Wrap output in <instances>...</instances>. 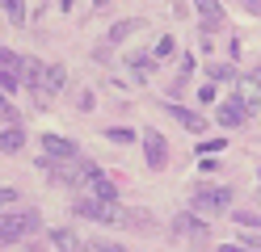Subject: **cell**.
<instances>
[{
  "label": "cell",
  "mask_w": 261,
  "mask_h": 252,
  "mask_svg": "<svg viewBox=\"0 0 261 252\" xmlns=\"http://www.w3.org/2000/svg\"><path fill=\"white\" fill-rule=\"evenodd\" d=\"M72 210L80 218H93V223H135L130 210H122L118 202H101V198H76Z\"/></svg>",
  "instance_id": "obj_1"
},
{
  "label": "cell",
  "mask_w": 261,
  "mask_h": 252,
  "mask_svg": "<svg viewBox=\"0 0 261 252\" xmlns=\"http://www.w3.org/2000/svg\"><path fill=\"white\" fill-rule=\"evenodd\" d=\"M42 227L38 210H0V244H17Z\"/></svg>",
  "instance_id": "obj_2"
},
{
  "label": "cell",
  "mask_w": 261,
  "mask_h": 252,
  "mask_svg": "<svg viewBox=\"0 0 261 252\" xmlns=\"http://www.w3.org/2000/svg\"><path fill=\"white\" fill-rule=\"evenodd\" d=\"M190 206L198 214H227L232 210V189L227 185H202V189H194Z\"/></svg>",
  "instance_id": "obj_3"
},
{
  "label": "cell",
  "mask_w": 261,
  "mask_h": 252,
  "mask_svg": "<svg viewBox=\"0 0 261 252\" xmlns=\"http://www.w3.org/2000/svg\"><path fill=\"white\" fill-rule=\"evenodd\" d=\"M143 160H148L152 173H160V168H169V143H165V134L160 130H143Z\"/></svg>",
  "instance_id": "obj_4"
},
{
  "label": "cell",
  "mask_w": 261,
  "mask_h": 252,
  "mask_svg": "<svg viewBox=\"0 0 261 252\" xmlns=\"http://www.w3.org/2000/svg\"><path fill=\"white\" fill-rule=\"evenodd\" d=\"M21 55H17V50H9V46H0V89H5V93H13V89H17V84H21Z\"/></svg>",
  "instance_id": "obj_5"
},
{
  "label": "cell",
  "mask_w": 261,
  "mask_h": 252,
  "mask_svg": "<svg viewBox=\"0 0 261 252\" xmlns=\"http://www.w3.org/2000/svg\"><path fill=\"white\" fill-rule=\"evenodd\" d=\"M165 109H169V118H173V122H177V126H186L190 134H202V130L211 126L202 114H194V109H186V105H177V101H173V105L165 101Z\"/></svg>",
  "instance_id": "obj_6"
},
{
  "label": "cell",
  "mask_w": 261,
  "mask_h": 252,
  "mask_svg": "<svg viewBox=\"0 0 261 252\" xmlns=\"http://www.w3.org/2000/svg\"><path fill=\"white\" fill-rule=\"evenodd\" d=\"M42 151H46V160H76L80 156V147L72 139H63V134H42Z\"/></svg>",
  "instance_id": "obj_7"
},
{
  "label": "cell",
  "mask_w": 261,
  "mask_h": 252,
  "mask_svg": "<svg viewBox=\"0 0 261 252\" xmlns=\"http://www.w3.org/2000/svg\"><path fill=\"white\" fill-rule=\"evenodd\" d=\"M194 9H198V21L206 34H219L223 30V5L219 0H194Z\"/></svg>",
  "instance_id": "obj_8"
},
{
  "label": "cell",
  "mask_w": 261,
  "mask_h": 252,
  "mask_svg": "<svg viewBox=\"0 0 261 252\" xmlns=\"http://www.w3.org/2000/svg\"><path fill=\"white\" fill-rule=\"evenodd\" d=\"M249 105H244V101L240 97H232V101H223V105H219V114H215V122L219 126H240V122H249Z\"/></svg>",
  "instance_id": "obj_9"
},
{
  "label": "cell",
  "mask_w": 261,
  "mask_h": 252,
  "mask_svg": "<svg viewBox=\"0 0 261 252\" xmlns=\"http://www.w3.org/2000/svg\"><path fill=\"white\" fill-rule=\"evenodd\" d=\"M42 72H46L42 59H25L21 63V84H25L30 93H42Z\"/></svg>",
  "instance_id": "obj_10"
},
{
  "label": "cell",
  "mask_w": 261,
  "mask_h": 252,
  "mask_svg": "<svg viewBox=\"0 0 261 252\" xmlns=\"http://www.w3.org/2000/svg\"><path fill=\"white\" fill-rule=\"evenodd\" d=\"M63 84H68V67H63V63H46V72H42V93H59Z\"/></svg>",
  "instance_id": "obj_11"
},
{
  "label": "cell",
  "mask_w": 261,
  "mask_h": 252,
  "mask_svg": "<svg viewBox=\"0 0 261 252\" xmlns=\"http://www.w3.org/2000/svg\"><path fill=\"white\" fill-rule=\"evenodd\" d=\"M21 147H25V130L21 126H5V130H0V151L13 156V151H21Z\"/></svg>",
  "instance_id": "obj_12"
},
{
  "label": "cell",
  "mask_w": 261,
  "mask_h": 252,
  "mask_svg": "<svg viewBox=\"0 0 261 252\" xmlns=\"http://www.w3.org/2000/svg\"><path fill=\"white\" fill-rule=\"evenodd\" d=\"M126 67L135 72V80H148V76H152V67H156V59H152V55H143V50H135V55H126Z\"/></svg>",
  "instance_id": "obj_13"
},
{
  "label": "cell",
  "mask_w": 261,
  "mask_h": 252,
  "mask_svg": "<svg viewBox=\"0 0 261 252\" xmlns=\"http://www.w3.org/2000/svg\"><path fill=\"white\" fill-rule=\"evenodd\" d=\"M173 231H177V235H206V227H202L198 214H177V218H173Z\"/></svg>",
  "instance_id": "obj_14"
},
{
  "label": "cell",
  "mask_w": 261,
  "mask_h": 252,
  "mask_svg": "<svg viewBox=\"0 0 261 252\" xmlns=\"http://www.w3.org/2000/svg\"><path fill=\"white\" fill-rule=\"evenodd\" d=\"M51 244H55L59 252H80V240L72 235V227H55V231H51Z\"/></svg>",
  "instance_id": "obj_15"
},
{
  "label": "cell",
  "mask_w": 261,
  "mask_h": 252,
  "mask_svg": "<svg viewBox=\"0 0 261 252\" xmlns=\"http://www.w3.org/2000/svg\"><path fill=\"white\" fill-rule=\"evenodd\" d=\"M139 25H143V21H130V17H126V21H114V25H110V46L126 42V38H130V34H135Z\"/></svg>",
  "instance_id": "obj_16"
},
{
  "label": "cell",
  "mask_w": 261,
  "mask_h": 252,
  "mask_svg": "<svg viewBox=\"0 0 261 252\" xmlns=\"http://www.w3.org/2000/svg\"><path fill=\"white\" fill-rule=\"evenodd\" d=\"M89 198H101V202H118V189L106 181V177H97L93 185H89Z\"/></svg>",
  "instance_id": "obj_17"
},
{
  "label": "cell",
  "mask_w": 261,
  "mask_h": 252,
  "mask_svg": "<svg viewBox=\"0 0 261 252\" xmlns=\"http://www.w3.org/2000/svg\"><path fill=\"white\" fill-rule=\"evenodd\" d=\"M80 252H126V248H122L118 240H101V235H97V240H89Z\"/></svg>",
  "instance_id": "obj_18"
},
{
  "label": "cell",
  "mask_w": 261,
  "mask_h": 252,
  "mask_svg": "<svg viewBox=\"0 0 261 252\" xmlns=\"http://www.w3.org/2000/svg\"><path fill=\"white\" fill-rule=\"evenodd\" d=\"M5 17H9V25H25V5L21 0H5Z\"/></svg>",
  "instance_id": "obj_19"
},
{
  "label": "cell",
  "mask_w": 261,
  "mask_h": 252,
  "mask_svg": "<svg viewBox=\"0 0 261 252\" xmlns=\"http://www.w3.org/2000/svg\"><path fill=\"white\" fill-rule=\"evenodd\" d=\"M173 55H177V42H173V34H165V38L156 42V55L152 59H173Z\"/></svg>",
  "instance_id": "obj_20"
},
{
  "label": "cell",
  "mask_w": 261,
  "mask_h": 252,
  "mask_svg": "<svg viewBox=\"0 0 261 252\" xmlns=\"http://www.w3.org/2000/svg\"><path fill=\"white\" fill-rule=\"evenodd\" d=\"M0 122H5V126H17V109H13V101H9L5 93H0Z\"/></svg>",
  "instance_id": "obj_21"
},
{
  "label": "cell",
  "mask_w": 261,
  "mask_h": 252,
  "mask_svg": "<svg viewBox=\"0 0 261 252\" xmlns=\"http://www.w3.org/2000/svg\"><path fill=\"white\" fill-rule=\"evenodd\" d=\"M106 139H110V143H135V130H122V126H114V130H106Z\"/></svg>",
  "instance_id": "obj_22"
},
{
  "label": "cell",
  "mask_w": 261,
  "mask_h": 252,
  "mask_svg": "<svg viewBox=\"0 0 261 252\" xmlns=\"http://www.w3.org/2000/svg\"><path fill=\"white\" fill-rule=\"evenodd\" d=\"M236 223H240V227H253V231H257V227H261V214H253V210H236Z\"/></svg>",
  "instance_id": "obj_23"
},
{
  "label": "cell",
  "mask_w": 261,
  "mask_h": 252,
  "mask_svg": "<svg viewBox=\"0 0 261 252\" xmlns=\"http://www.w3.org/2000/svg\"><path fill=\"white\" fill-rule=\"evenodd\" d=\"M223 147H227L223 139H206V143L198 147V156H202V151H206V156H215V151H223Z\"/></svg>",
  "instance_id": "obj_24"
},
{
  "label": "cell",
  "mask_w": 261,
  "mask_h": 252,
  "mask_svg": "<svg viewBox=\"0 0 261 252\" xmlns=\"http://www.w3.org/2000/svg\"><path fill=\"white\" fill-rule=\"evenodd\" d=\"M227 76H236L232 67H223V63H211V80H227Z\"/></svg>",
  "instance_id": "obj_25"
},
{
  "label": "cell",
  "mask_w": 261,
  "mask_h": 252,
  "mask_svg": "<svg viewBox=\"0 0 261 252\" xmlns=\"http://www.w3.org/2000/svg\"><path fill=\"white\" fill-rule=\"evenodd\" d=\"M215 97H219V93H215V84H202V89H198V101H202V105H211Z\"/></svg>",
  "instance_id": "obj_26"
},
{
  "label": "cell",
  "mask_w": 261,
  "mask_h": 252,
  "mask_svg": "<svg viewBox=\"0 0 261 252\" xmlns=\"http://www.w3.org/2000/svg\"><path fill=\"white\" fill-rule=\"evenodd\" d=\"M13 202H17V189H0V210H9Z\"/></svg>",
  "instance_id": "obj_27"
},
{
  "label": "cell",
  "mask_w": 261,
  "mask_h": 252,
  "mask_svg": "<svg viewBox=\"0 0 261 252\" xmlns=\"http://www.w3.org/2000/svg\"><path fill=\"white\" fill-rule=\"evenodd\" d=\"M219 252H257V248H244V244H219Z\"/></svg>",
  "instance_id": "obj_28"
},
{
  "label": "cell",
  "mask_w": 261,
  "mask_h": 252,
  "mask_svg": "<svg viewBox=\"0 0 261 252\" xmlns=\"http://www.w3.org/2000/svg\"><path fill=\"white\" fill-rule=\"evenodd\" d=\"M244 9H249V13H257V17H261V0H244Z\"/></svg>",
  "instance_id": "obj_29"
},
{
  "label": "cell",
  "mask_w": 261,
  "mask_h": 252,
  "mask_svg": "<svg viewBox=\"0 0 261 252\" xmlns=\"http://www.w3.org/2000/svg\"><path fill=\"white\" fill-rule=\"evenodd\" d=\"M93 5H97V9H106V5H110V0H93Z\"/></svg>",
  "instance_id": "obj_30"
},
{
  "label": "cell",
  "mask_w": 261,
  "mask_h": 252,
  "mask_svg": "<svg viewBox=\"0 0 261 252\" xmlns=\"http://www.w3.org/2000/svg\"><path fill=\"white\" fill-rule=\"evenodd\" d=\"M253 80H261V67H257V72H253Z\"/></svg>",
  "instance_id": "obj_31"
}]
</instances>
